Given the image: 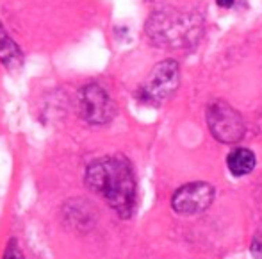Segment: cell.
<instances>
[{"label":"cell","instance_id":"obj_4","mask_svg":"<svg viewBox=\"0 0 262 259\" xmlns=\"http://www.w3.org/2000/svg\"><path fill=\"white\" fill-rule=\"evenodd\" d=\"M79 116L91 125H105L116 114V106L100 84H86L77 95Z\"/></svg>","mask_w":262,"mask_h":259},{"label":"cell","instance_id":"obj_9","mask_svg":"<svg viewBox=\"0 0 262 259\" xmlns=\"http://www.w3.org/2000/svg\"><path fill=\"white\" fill-rule=\"evenodd\" d=\"M2 259H25L24 254H21V250H20V247H18L16 240H9V243H7L6 252H4Z\"/></svg>","mask_w":262,"mask_h":259},{"label":"cell","instance_id":"obj_10","mask_svg":"<svg viewBox=\"0 0 262 259\" xmlns=\"http://www.w3.org/2000/svg\"><path fill=\"white\" fill-rule=\"evenodd\" d=\"M252 254L255 256V259H262V238L259 240V236L252 243Z\"/></svg>","mask_w":262,"mask_h":259},{"label":"cell","instance_id":"obj_7","mask_svg":"<svg viewBox=\"0 0 262 259\" xmlns=\"http://www.w3.org/2000/svg\"><path fill=\"white\" fill-rule=\"evenodd\" d=\"M0 61L9 72H18L24 65V55L14 39L0 27Z\"/></svg>","mask_w":262,"mask_h":259},{"label":"cell","instance_id":"obj_6","mask_svg":"<svg viewBox=\"0 0 262 259\" xmlns=\"http://www.w3.org/2000/svg\"><path fill=\"white\" fill-rule=\"evenodd\" d=\"M214 201V188L209 183H189L173 193L171 207L175 213L191 216L205 211Z\"/></svg>","mask_w":262,"mask_h":259},{"label":"cell","instance_id":"obj_2","mask_svg":"<svg viewBox=\"0 0 262 259\" xmlns=\"http://www.w3.org/2000/svg\"><path fill=\"white\" fill-rule=\"evenodd\" d=\"M207 120L209 131L220 143L232 145L237 143L245 136V122L239 111H235L230 104L225 101H214L207 106Z\"/></svg>","mask_w":262,"mask_h":259},{"label":"cell","instance_id":"obj_8","mask_svg":"<svg viewBox=\"0 0 262 259\" xmlns=\"http://www.w3.org/2000/svg\"><path fill=\"white\" fill-rule=\"evenodd\" d=\"M227 166L232 175L235 177L248 175L255 168V154L250 149H243V147L234 149L227 157Z\"/></svg>","mask_w":262,"mask_h":259},{"label":"cell","instance_id":"obj_3","mask_svg":"<svg viewBox=\"0 0 262 259\" xmlns=\"http://www.w3.org/2000/svg\"><path fill=\"white\" fill-rule=\"evenodd\" d=\"M180 83V68L177 61H161L150 72L146 83L139 90V101L146 104H161L177 91Z\"/></svg>","mask_w":262,"mask_h":259},{"label":"cell","instance_id":"obj_5","mask_svg":"<svg viewBox=\"0 0 262 259\" xmlns=\"http://www.w3.org/2000/svg\"><path fill=\"white\" fill-rule=\"evenodd\" d=\"M191 22L187 24L186 18H182L177 13H157L146 24V34L150 36L154 43L162 47H179L191 39V34L194 32Z\"/></svg>","mask_w":262,"mask_h":259},{"label":"cell","instance_id":"obj_1","mask_svg":"<svg viewBox=\"0 0 262 259\" xmlns=\"http://www.w3.org/2000/svg\"><path fill=\"white\" fill-rule=\"evenodd\" d=\"M86 184L91 191L120 214L128 218L136 206V179L132 166L123 155H107L93 161L86 170Z\"/></svg>","mask_w":262,"mask_h":259},{"label":"cell","instance_id":"obj_11","mask_svg":"<svg viewBox=\"0 0 262 259\" xmlns=\"http://www.w3.org/2000/svg\"><path fill=\"white\" fill-rule=\"evenodd\" d=\"M216 4L223 9H228V7L234 6V0H216Z\"/></svg>","mask_w":262,"mask_h":259}]
</instances>
